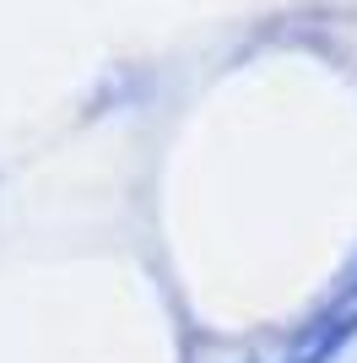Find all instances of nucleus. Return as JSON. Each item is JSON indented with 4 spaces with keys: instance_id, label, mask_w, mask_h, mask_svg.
<instances>
[{
    "instance_id": "obj_1",
    "label": "nucleus",
    "mask_w": 357,
    "mask_h": 363,
    "mask_svg": "<svg viewBox=\"0 0 357 363\" xmlns=\"http://www.w3.org/2000/svg\"><path fill=\"white\" fill-rule=\"evenodd\" d=\"M352 336H357V309H330L325 320H314L309 331H303V342L282 363H330Z\"/></svg>"
},
{
    "instance_id": "obj_2",
    "label": "nucleus",
    "mask_w": 357,
    "mask_h": 363,
    "mask_svg": "<svg viewBox=\"0 0 357 363\" xmlns=\"http://www.w3.org/2000/svg\"><path fill=\"white\" fill-rule=\"evenodd\" d=\"M357 303V266L346 272V282H341V293H336V309H352Z\"/></svg>"
}]
</instances>
